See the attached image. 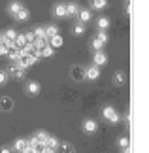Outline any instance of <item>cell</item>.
<instances>
[{
  "mask_svg": "<svg viewBox=\"0 0 149 153\" xmlns=\"http://www.w3.org/2000/svg\"><path fill=\"white\" fill-rule=\"evenodd\" d=\"M11 151H13L11 148H0V153H11Z\"/></svg>",
  "mask_w": 149,
  "mask_h": 153,
  "instance_id": "36",
  "label": "cell"
},
{
  "mask_svg": "<svg viewBox=\"0 0 149 153\" xmlns=\"http://www.w3.org/2000/svg\"><path fill=\"white\" fill-rule=\"evenodd\" d=\"M77 11H79V8H77L76 2H66V17H70V15H77Z\"/></svg>",
  "mask_w": 149,
  "mask_h": 153,
  "instance_id": "19",
  "label": "cell"
},
{
  "mask_svg": "<svg viewBox=\"0 0 149 153\" xmlns=\"http://www.w3.org/2000/svg\"><path fill=\"white\" fill-rule=\"evenodd\" d=\"M32 32H34V36H36V38H45V30H44V27H34V28H32Z\"/></svg>",
  "mask_w": 149,
  "mask_h": 153,
  "instance_id": "30",
  "label": "cell"
},
{
  "mask_svg": "<svg viewBox=\"0 0 149 153\" xmlns=\"http://www.w3.org/2000/svg\"><path fill=\"white\" fill-rule=\"evenodd\" d=\"M83 131H85L87 134L96 132L98 131V123L94 121V119H85V121H83Z\"/></svg>",
  "mask_w": 149,
  "mask_h": 153,
  "instance_id": "8",
  "label": "cell"
},
{
  "mask_svg": "<svg viewBox=\"0 0 149 153\" xmlns=\"http://www.w3.org/2000/svg\"><path fill=\"white\" fill-rule=\"evenodd\" d=\"M77 13H79V23H83V25L91 21V11L89 10H79Z\"/></svg>",
  "mask_w": 149,
  "mask_h": 153,
  "instance_id": "21",
  "label": "cell"
},
{
  "mask_svg": "<svg viewBox=\"0 0 149 153\" xmlns=\"http://www.w3.org/2000/svg\"><path fill=\"white\" fill-rule=\"evenodd\" d=\"M47 44L51 45L53 49L55 48H62V44H64V40H62V36L61 34H55V36H51V38H47Z\"/></svg>",
  "mask_w": 149,
  "mask_h": 153,
  "instance_id": "12",
  "label": "cell"
},
{
  "mask_svg": "<svg viewBox=\"0 0 149 153\" xmlns=\"http://www.w3.org/2000/svg\"><path fill=\"white\" fill-rule=\"evenodd\" d=\"M102 115H104V119H108L111 123V125H119V123L123 121V115L117 114L111 106H104V108H102Z\"/></svg>",
  "mask_w": 149,
  "mask_h": 153,
  "instance_id": "1",
  "label": "cell"
},
{
  "mask_svg": "<svg viewBox=\"0 0 149 153\" xmlns=\"http://www.w3.org/2000/svg\"><path fill=\"white\" fill-rule=\"evenodd\" d=\"M6 74H8L10 78H15V79H23V78H25V70H21L15 62H10L8 70H6Z\"/></svg>",
  "mask_w": 149,
  "mask_h": 153,
  "instance_id": "3",
  "label": "cell"
},
{
  "mask_svg": "<svg viewBox=\"0 0 149 153\" xmlns=\"http://www.w3.org/2000/svg\"><path fill=\"white\" fill-rule=\"evenodd\" d=\"M0 38H2V32H0Z\"/></svg>",
  "mask_w": 149,
  "mask_h": 153,
  "instance_id": "39",
  "label": "cell"
},
{
  "mask_svg": "<svg viewBox=\"0 0 149 153\" xmlns=\"http://www.w3.org/2000/svg\"><path fill=\"white\" fill-rule=\"evenodd\" d=\"M70 78L74 81H83L85 79V68L79 66V64H76V66L70 68Z\"/></svg>",
  "mask_w": 149,
  "mask_h": 153,
  "instance_id": "4",
  "label": "cell"
},
{
  "mask_svg": "<svg viewBox=\"0 0 149 153\" xmlns=\"http://www.w3.org/2000/svg\"><path fill=\"white\" fill-rule=\"evenodd\" d=\"M59 138L57 136H47V140H45V148L47 149H53V151H57V148H59Z\"/></svg>",
  "mask_w": 149,
  "mask_h": 153,
  "instance_id": "13",
  "label": "cell"
},
{
  "mask_svg": "<svg viewBox=\"0 0 149 153\" xmlns=\"http://www.w3.org/2000/svg\"><path fill=\"white\" fill-rule=\"evenodd\" d=\"M91 6L94 10H104L108 6V0H91Z\"/></svg>",
  "mask_w": 149,
  "mask_h": 153,
  "instance_id": "25",
  "label": "cell"
},
{
  "mask_svg": "<svg viewBox=\"0 0 149 153\" xmlns=\"http://www.w3.org/2000/svg\"><path fill=\"white\" fill-rule=\"evenodd\" d=\"M100 78V68L98 66H89V68H85V79H91V81H94V79H98Z\"/></svg>",
  "mask_w": 149,
  "mask_h": 153,
  "instance_id": "7",
  "label": "cell"
},
{
  "mask_svg": "<svg viewBox=\"0 0 149 153\" xmlns=\"http://www.w3.org/2000/svg\"><path fill=\"white\" fill-rule=\"evenodd\" d=\"M72 32L76 34V36H81V34L85 32V25H83V23H76L74 28H72Z\"/></svg>",
  "mask_w": 149,
  "mask_h": 153,
  "instance_id": "28",
  "label": "cell"
},
{
  "mask_svg": "<svg viewBox=\"0 0 149 153\" xmlns=\"http://www.w3.org/2000/svg\"><path fill=\"white\" fill-rule=\"evenodd\" d=\"M40 89H42V87H40L38 81H27V85H25V93L28 97H36L40 93Z\"/></svg>",
  "mask_w": 149,
  "mask_h": 153,
  "instance_id": "5",
  "label": "cell"
},
{
  "mask_svg": "<svg viewBox=\"0 0 149 153\" xmlns=\"http://www.w3.org/2000/svg\"><path fill=\"white\" fill-rule=\"evenodd\" d=\"M34 38H36V36H34V32H32V30H28V32L25 34V40H27V44H32V42H34Z\"/></svg>",
  "mask_w": 149,
  "mask_h": 153,
  "instance_id": "34",
  "label": "cell"
},
{
  "mask_svg": "<svg viewBox=\"0 0 149 153\" xmlns=\"http://www.w3.org/2000/svg\"><path fill=\"white\" fill-rule=\"evenodd\" d=\"M125 81H127V74H125L123 70H117V72L113 74V83H115V85H123Z\"/></svg>",
  "mask_w": 149,
  "mask_h": 153,
  "instance_id": "14",
  "label": "cell"
},
{
  "mask_svg": "<svg viewBox=\"0 0 149 153\" xmlns=\"http://www.w3.org/2000/svg\"><path fill=\"white\" fill-rule=\"evenodd\" d=\"M44 153H57V151H53V149H47V148H45V151H44Z\"/></svg>",
  "mask_w": 149,
  "mask_h": 153,
  "instance_id": "38",
  "label": "cell"
},
{
  "mask_svg": "<svg viewBox=\"0 0 149 153\" xmlns=\"http://www.w3.org/2000/svg\"><path fill=\"white\" fill-rule=\"evenodd\" d=\"M8 79H10V76L6 74V70H0V85H6Z\"/></svg>",
  "mask_w": 149,
  "mask_h": 153,
  "instance_id": "33",
  "label": "cell"
},
{
  "mask_svg": "<svg viewBox=\"0 0 149 153\" xmlns=\"http://www.w3.org/2000/svg\"><path fill=\"white\" fill-rule=\"evenodd\" d=\"M93 62H94V66H98V68H100L102 64L108 62V55H106V53H102V51H96V53H94Z\"/></svg>",
  "mask_w": 149,
  "mask_h": 153,
  "instance_id": "10",
  "label": "cell"
},
{
  "mask_svg": "<svg viewBox=\"0 0 149 153\" xmlns=\"http://www.w3.org/2000/svg\"><path fill=\"white\" fill-rule=\"evenodd\" d=\"M53 53H55V49H53L51 45L47 44V45H44V48L40 49V57H45V59H47V57H53Z\"/></svg>",
  "mask_w": 149,
  "mask_h": 153,
  "instance_id": "23",
  "label": "cell"
},
{
  "mask_svg": "<svg viewBox=\"0 0 149 153\" xmlns=\"http://www.w3.org/2000/svg\"><path fill=\"white\" fill-rule=\"evenodd\" d=\"M27 45V40H25V34H17V38H15V48H19L23 49Z\"/></svg>",
  "mask_w": 149,
  "mask_h": 153,
  "instance_id": "27",
  "label": "cell"
},
{
  "mask_svg": "<svg viewBox=\"0 0 149 153\" xmlns=\"http://www.w3.org/2000/svg\"><path fill=\"white\" fill-rule=\"evenodd\" d=\"M21 8H25L21 0H11L10 6H8V11H10V15H13V17H15V15H17V11H19Z\"/></svg>",
  "mask_w": 149,
  "mask_h": 153,
  "instance_id": "11",
  "label": "cell"
},
{
  "mask_svg": "<svg viewBox=\"0 0 149 153\" xmlns=\"http://www.w3.org/2000/svg\"><path fill=\"white\" fill-rule=\"evenodd\" d=\"M0 110L2 111H11L13 110V98L11 97H0Z\"/></svg>",
  "mask_w": 149,
  "mask_h": 153,
  "instance_id": "9",
  "label": "cell"
},
{
  "mask_svg": "<svg viewBox=\"0 0 149 153\" xmlns=\"http://www.w3.org/2000/svg\"><path fill=\"white\" fill-rule=\"evenodd\" d=\"M96 27H98V30H108V28H110V19H108V17H98V21H96Z\"/></svg>",
  "mask_w": 149,
  "mask_h": 153,
  "instance_id": "16",
  "label": "cell"
},
{
  "mask_svg": "<svg viewBox=\"0 0 149 153\" xmlns=\"http://www.w3.org/2000/svg\"><path fill=\"white\" fill-rule=\"evenodd\" d=\"M21 55H23V53H21V49H19V48H10V49H8V59H10L11 62H15Z\"/></svg>",
  "mask_w": 149,
  "mask_h": 153,
  "instance_id": "15",
  "label": "cell"
},
{
  "mask_svg": "<svg viewBox=\"0 0 149 153\" xmlns=\"http://www.w3.org/2000/svg\"><path fill=\"white\" fill-rule=\"evenodd\" d=\"M36 62H38V61H36L34 57H30V55H21V57L15 61V64H17V66H19L21 70H27V68H30L32 64H36Z\"/></svg>",
  "mask_w": 149,
  "mask_h": 153,
  "instance_id": "2",
  "label": "cell"
},
{
  "mask_svg": "<svg viewBox=\"0 0 149 153\" xmlns=\"http://www.w3.org/2000/svg\"><path fill=\"white\" fill-rule=\"evenodd\" d=\"M91 45H93L94 51H102V48H104V44L100 42L98 38H93V40H91Z\"/></svg>",
  "mask_w": 149,
  "mask_h": 153,
  "instance_id": "29",
  "label": "cell"
},
{
  "mask_svg": "<svg viewBox=\"0 0 149 153\" xmlns=\"http://www.w3.org/2000/svg\"><path fill=\"white\" fill-rule=\"evenodd\" d=\"M32 149H34V153H44L45 151V144H40V142H36L32 146Z\"/></svg>",
  "mask_w": 149,
  "mask_h": 153,
  "instance_id": "32",
  "label": "cell"
},
{
  "mask_svg": "<svg viewBox=\"0 0 149 153\" xmlns=\"http://www.w3.org/2000/svg\"><path fill=\"white\" fill-rule=\"evenodd\" d=\"M28 17H30V11H28L27 8H21L19 11H17V15H15V19L17 21H27Z\"/></svg>",
  "mask_w": 149,
  "mask_h": 153,
  "instance_id": "20",
  "label": "cell"
},
{
  "mask_svg": "<svg viewBox=\"0 0 149 153\" xmlns=\"http://www.w3.org/2000/svg\"><path fill=\"white\" fill-rule=\"evenodd\" d=\"M53 17H57V19L66 17V4H64V2H59V4L53 6Z\"/></svg>",
  "mask_w": 149,
  "mask_h": 153,
  "instance_id": "6",
  "label": "cell"
},
{
  "mask_svg": "<svg viewBox=\"0 0 149 153\" xmlns=\"http://www.w3.org/2000/svg\"><path fill=\"white\" fill-rule=\"evenodd\" d=\"M27 146H28V144H27V140H25V138H17L15 142H13V148H11V149H13V151H19V153H21L23 149L27 148Z\"/></svg>",
  "mask_w": 149,
  "mask_h": 153,
  "instance_id": "17",
  "label": "cell"
},
{
  "mask_svg": "<svg viewBox=\"0 0 149 153\" xmlns=\"http://www.w3.org/2000/svg\"><path fill=\"white\" fill-rule=\"evenodd\" d=\"M47 136H49V134H47L45 131H38L36 134H34V140H36V142H40V144H45V140H47Z\"/></svg>",
  "mask_w": 149,
  "mask_h": 153,
  "instance_id": "24",
  "label": "cell"
},
{
  "mask_svg": "<svg viewBox=\"0 0 149 153\" xmlns=\"http://www.w3.org/2000/svg\"><path fill=\"white\" fill-rule=\"evenodd\" d=\"M57 149H59V153H76V151H74V146L68 144V142H61Z\"/></svg>",
  "mask_w": 149,
  "mask_h": 153,
  "instance_id": "18",
  "label": "cell"
},
{
  "mask_svg": "<svg viewBox=\"0 0 149 153\" xmlns=\"http://www.w3.org/2000/svg\"><path fill=\"white\" fill-rule=\"evenodd\" d=\"M96 38H98V40H100L102 44H108V40H110L108 32H104V30H98V32H96Z\"/></svg>",
  "mask_w": 149,
  "mask_h": 153,
  "instance_id": "31",
  "label": "cell"
},
{
  "mask_svg": "<svg viewBox=\"0 0 149 153\" xmlns=\"http://www.w3.org/2000/svg\"><path fill=\"white\" fill-rule=\"evenodd\" d=\"M44 30H45V38H51V36H55V34H59L57 25H47V27H44Z\"/></svg>",
  "mask_w": 149,
  "mask_h": 153,
  "instance_id": "22",
  "label": "cell"
},
{
  "mask_svg": "<svg viewBox=\"0 0 149 153\" xmlns=\"http://www.w3.org/2000/svg\"><path fill=\"white\" fill-rule=\"evenodd\" d=\"M117 144H119V148H121V149H128V148H130V140H128L127 136H119Z\"/></svg>",
  "mask_w": 149,
  "mask_h": 153,
  "instance_id": "26",
  "label": "cell"
},
{
  "mask_svg": "<svg viewBox=\"0 0 149 153\" xmlns=\"http://www.w3.org/2000/svg\"><path fill=\"white\" fill-rule=\"evenodd\" d=\"M4 55H8V48H6L2 42H0V57H4Z\"/></svg>",
  "mask_w": 149,
  "mask_h": 153,
  "instance_id": "35",
  "label": "cell"
},
{
  "mask_svg": "<svg viewBox=\"0 0 149 153\" xmlns=\"http://www.w3.org/2000/svg\"><path fill=\"white\" fill-rule=\"evenodd\" d=\"M21 153H34V149H32V148H28V146H27V148H25V149H23Z\"/></svg>",
  "mask_w": 149,
  "mask_h": 153,
  "instance_id": "37",
  "label": "cell"
}]
</instances>
